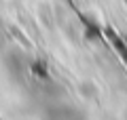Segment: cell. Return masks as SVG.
<instances>
[{
  "instance_id": "obj_1",
  "label": "cell",
  "mask_w": 127,
  "mask_h": 120,
  "mask_svg": "<svg viewBox=\"0 0 127 120\" xmlns=\"http://www.w3.org/2000/svg\"><path fill=\"white\" fill-rule=\"evenodd\" d=\"M45 120H87L78 107L68 105V103H57L47 112Z\"/></svg>"
}]
</instances>
